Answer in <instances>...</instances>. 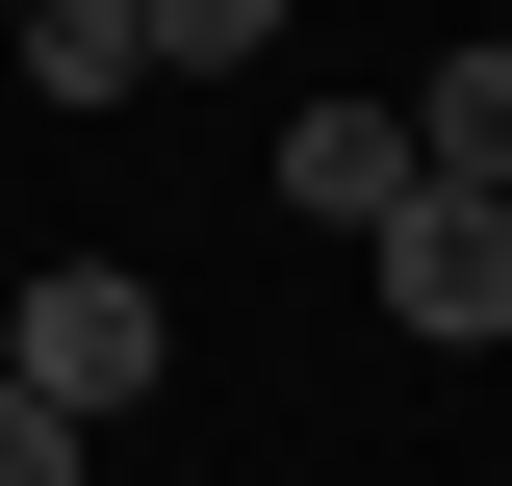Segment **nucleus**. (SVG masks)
Masks as SVG:
<instances>
[{
    "mask_svg": "<svg viewBox=\"0 0 512 486\" xmlns=\"http://www.w3.org/2000/svg\"><path fill=\"white\" fill-rule=\"evenodd\" d=\"M0 384H26V410H154V384H180V307L128 282V256H52V282H0Z\"/></svg>",
    "mask_w": 512,
    "mask_h": 486,
    "instance_id": "f257e3e1",
    "label": "nucleus"
},
{
    "mask_svg": "<svg viewBox=\"0 0 512 486\" xmlns=\"http://www.w3.org/2000/svg\"><path fill=\"white\" fill-rule=\"evenodd\" d=\"M359 256H384V333H436V359H487V333H512V205H487V180H410Z\"/></svg>",
    "mask_w": 512,
    "mask_h": 486,
    "instance_id": "f03ea898",
    "label": "nucleus"
},
{
    "mask_svg": "<svg viewBox=\"0 0 512 486\" xmlns=\"http://www.w3.org/2000/svg\"><path fill=\"white\" fill-rule=\"evenodd\" d=\"M282 205H308V231H384V205H410V128L384 103H282Z\"/></svg>",
    "mask_w": 512,
    "mask_h": 486,
    "instance_id": "7ed1b4c3",
    "label": "nucleus"
},
{
    "mask_svg": "<svg viewBox=\"0 0 512 486\" xmlns=\"http://www.w3.org/2000/svg\"><path fill=\"white\" fill-rule=\"evenodd\" d=\"M384 128H410V180H487V154H512V52H487V26H461V52L410 77V103H384Z\"/></svg>",
    "mask_w": 512,
    "mask_h": 486,
    "instance_id": "20e7f679",
    "label": "nucleus"
},
{
    "mask_svg": "<svg viewBox=\"0 0 512 486\" xmlns=\"http://www.w3.org/2000/svg\"><path fill=\"white\" fill-rule=\"evenodd\" d=\"M0 52L52 77V103H128V77H154V52H128V0H0Z\"/></svg>",
    "mask_w": 512,
    "mask_h": 486,
    "instance_id": "39448f33",
    "label": "nucleus"
},
{
    "mask_svg": "<svg viewBox=\"0 0 512 486\" xmlns=\"http://www.w3.org/2000/svg\"><path fill=\"white\" fill-rule=\"evenodd\" d=\"M256 26H282V0H128V52H154V77H256Z\"/></svg>",
    "mask_w": 512,
    "mask_h": 486,
    "instance_id": "423d86ee",
    "label": "nucleus"
},
{
    "mask_svg": "<svg viewBox=\"0 0 512 486\" xmlns=\"http://www.w3.org/2000/svg\"><path fill=\"white\" fill-rule=\"evenodd\" d=\"M77 461H103V435H77V410H26V384H0V486H77Z\"/></svg>",
    "mask_w": 512,
    "mask_h": 486,
    "instance_id": "0eeeda50",
    "label": "nucleus"
}]
</instances>
